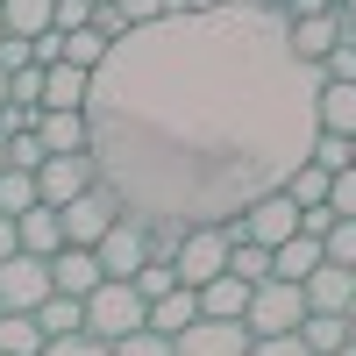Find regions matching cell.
<instances>
[{"label":"cell","mask_w":356,"mask_h":356,"mask_svg":"<svg viewBox=\"0 0 356 356\" xmlns=\"http://www.w3.org/2000/svg\"><path fill=\"white\" fill-rule=\"evenodd\" d=\"M321 72L285 43V15H164L107 50L86 93V157L136 221H235L314 150Z\"/></svg>","instance_id":"6da1fadb"},{"label":"cell","mask_w":356,"mask_h":356,"mask_svg":"<svg viewBox=\"0 0 356 356\" xmlns=\"http://www.w3.org/2000/svg\"><path fill=\"white\" fill-rule=\"evenodd\" d=\"M143 328H150V300H143L136 285L107 278L93 300H86V335H93V342L114 349V342H129V335H143Z\"/></svg>","instance_id":"7a4b0ae2"},{"label":"cell","mask_w":356,"mask_h":356,"mask_svg":"<svg viewBox=\"0 0 356 356\" xmlns=\"http://www.w3.org/2000/svg\"><path fill=\"white\" fill-rule=\"evenodd\" d=\"M300 321H307V292H300V285H285V278H264V285H250V314H243L250 342L300 335Z\"/></svg>","instance_id":"3957f363"},{"label":"cell","mask_w":356,"mask_h":356,"mask_svg":"<svg viewBox=\"0 0 356 356\" xmlns=\"http://www.w3.org/2000/svg\"><path fill=\"white\" fill-rule=\"evenodd\" d=\"M228 221H214V228H186V243H178V257H171V271H178V285L186 292H200V285H214L221 271H228Z\"/></svg>","instance_id":"277c9868"},{"label":"cell","mask_w":356,"mask_h":356,"mask_svg":"<svg viewBox=\"0 0 356 356\" xmlns=\"http://www.w3.org/2000/svg\"><path fill=\"white\" fill-rule=\"evenodd\" d=\"M57 221H65V250H100V235L122 221V200H114L107 186L79 193L72 207H57Z\"/></svg>","instance_id":"5b68a950"},{"label":"cell","mask_w":356,"mask_h":356,"mask_svg":"<svg viewBox=\"0 0 356 356\" xmlns=\"http://www.w3.org/2000/svg\"><path fill=\"white\" fill-rule=\"evenodd\" d=\"M50 292H57V285H50V264H43V257H22V250H15L8 264H0V314H36Z\"/></svg>","instance_id":"8992f818"},{"label":"cell","mask_w":356,"mask_h":356,"mask_svg":"<svg viewBox=\"0 0 356 356\" xmlns=\"http://www.w3.org/2000/svg\"><path fill=\"white\" fill-rule=\"evenodd\" d=\"M235 228H243V243L278 250V243H292V235H300V207H292L285 193H264L257 207H243V214H235Z\"/></svg>","instance_id":"52a82bcc"},{"label":"cell","mask_w":356,"mask_h":356,"mask_svg":"<svg viewBox=\"0 0 356 356\" xmlns=\"http://www.w3.org/2000/svg\"><path fill=\"white\" fill-rule=\"evenodd\" d=\"M93 186H100V171H93L86 150H79V157H50V164L36 171V200H43V207H72L79 193H93Z\"/></svg>","instance_id":"ba28073f"},{"label":"cell","mask_w":356,"mask_h":356,"mask_svg":"<svg viewBox=\"0 0 356 356\" xmlns=\"http://www.w3.org/2000/svg\"><path fill=\"white\" fill-rule=\"evenodd\" d=\"M93 257H100V271H107V278H122V285H129L143 264H150V250H143V221H136V214H122V221L100 235V250H93Z\"/></svg>","instance_id":"9c48e42d"},{"label":"cell","mask_w":356,"mask_h":356,"mask_svg":"<svg viewBox=\"0 0 356 356\" xmlns=\"http://www.w3.org/2000/svg\"><path fill=\"white\" fill-rule=\"evenodd\" d=\"M171 356H250L243 321H193L186 335H171Z\"/></svg>","instance_id":"30bf717a"},{"label":"cell","mask_w":356,"mask_h":356,"mask_svg":"<svg viewBox=\"0 0 356 356\" xmlns=\"http://www.w3.org/2000/svg\"><path fill=\"white\" fill-rule=\"evenodd\" d=\"M50 285L65 292V300H93V292L107 285V271H100L93 250H57V257H50Z\"/></svg>","instance_id":"8fae6325"},{"label":"cell","mask_w":356,"mask_h":356,"mask_svg":"<svg viewBox=\"0 0 356 356\" xmlns=\"http://www.w3.org/2000/svg\"><path fill=\"white\" fill-rule=\"evenodd\" d=\"M300 292H307V314H349V307H356V271H342V264H321Z\"/></svg>","instance_id":"7c38bea8"},{"label":"cell","mask_w":356,"mask_h":356,"mask_svg":"<svg viewBox=\"0 0 356 356\" xmlns=\"http://www.w3.org/2000/svg\"><path fill=\"white\" fill-rule=\"evenodd\" d=\"M86 93H93V72H79V65L43 72V114H86Z\"/></svg>","instance_id":"4fadbf2b"},{"label":"cell","mask_w":356,"mask_h":356,"mask_svg":"<svg viewBox=\"0 0 356 356\" xmlns=\"http://www.w3.org/2000/svg\"><path fill=\"white\" fill-rule=\"evenodd\" d=\"M285 43H292V57H300V65H314V72H321V57H328V50L342 43V29H335V15H314V22H285Z\"/></svg>","instance_id":"5bb4252c"},{"label":"cell","mask_w":356,"mask_h":356,"mask_svg":"<svg viewBox=\"0 0 356 356\" xmlns=\"http://www.w3.org/2000/svg\"><path fill=\"white\" fill-rule=\"evenodd\" d=\"M15 235H22V257H57L65 250V221H57V207H29V214L15 221Z\"/></svg>","instance_id":"9a60e30c"},{"label":"cell","mask_w":356,"mask_h":356,"mask_svg":"<svg viewBox=\"0 0 356 356\" xmlns=\"http://www.w3.org/2000/svg\"><path fill=\"white\" fill-rule=\"evenodd\" d=\"M321 264H328V257H321V243H314V235H292V243H278V250H271V278H285V285H307V278L321 271Z\"/></svg>","instance_id":"2e32d148"},{"label":"cell","mask_w":356,"mask_h":356,"mask_svg":"<svg viewBox=\"0 0 356 356\" xmlns=\"http://www.w3.org/2000/svg\"><path fill=\"white\" fill-rule=\"evenodd\" d=\"M314 122H321V136H356V86H328V79H321Z\"/></svg>","instance_id":"e0dca14e"},{"label":"cell","mask_w":356,"mask_h":356,"mask_svg":"<svg viewBox=\"0 0 356 356\" xmlns=\"http://www.w3.org/2000/svg\"><path fill=\"white\" fill-rule=\"evenodd\" d=\"M250 314V285L243 278H214V285H200V321H243Z\"/></svg>","instance_id":"ac0fdd59"},{"label":"cell","mask_w":356,"mask_h":356,"mask_svg":"<svg viewBox=\"0 0 356 356\" xmlns=\"http://www.w3.org/2000/svg\"><path fill=\"white\" fill-rule=\"evenodd\" d=\"M193 321H200V292H186V285H178V292H164V300H150V335H186L193 328Z\"/></svg>","instance_id":"d6986e66"},{"label":"cell","mask_w":356,"mask_h":356,"mask_svg":"<svg viewBox=\"0 0 356 356\" xmlns=\"http://www.w3.org/2000/svg\"><path fill=\"white\" fill-rule=\"evenodd\" d=\"M50 22H57L50 0H0V29H8V36H22V43L50 36Z\"/></svg>","instance_id":"ffe728a7"},{"label":"cell","mask_w":356,"mask_h":356,"mask_svg":"<svg viewBox=\"0 0 356 356\" xmlns=\"http://www.w3.org/2000/svg\"><path fill=\"white\" fill-rule=\"evenodd\" d=\"M36 328H43V342H57V335H86V300L50 292V300L36 307Z\"/></svg>","instance_id":"44dd1931"},{"label":"cell","mask_w":356,"mask_h":356,"mask_svg":"<svg viewBox=\"0 0 356 356\" xmlns=\"http://www.w3.org/2000/svg\"><path fill=\"white\" fill-rule=\"evenodd\" d=\"M36 136H43L50 157H79V150H86V114H43Z\"/></svg>","instance_id":"7402d4cb"},{"label":"cell","mask_w":356,"mask_h":356,"mask_svg":"<svg viewBox=\"0 0 356 356\" xmlns=\"http://www.w3.org/2000/svg\"><path fill=\"white\" fill-rule=\"evenodd\" d=\"M107 36H100V29H72V36H65V50H57V65H79V72H100L107 65Z\"/></svg>","instance_id":"603a6c76"},{"label":"cell","mask_w":356,"mask_h":356,"mask_svg":"<svg viewBox=\"0 0 356 356\" xmlns=\"http://www.w3.org/2000/svg\"><path fill=\"white\" fill-rule=\"evenodd\" d=\"M0 356H43L36 314H0Z\"/></svg>","instance_id":"cb8c5ba5"},{"label":"cell","mask_w":356,"mask_h":356,"mask_svg":"<svg viewBox=\"0 0 356 356\" xmlns=\"http://www.w3.org/2000/svg\"><path fill=\"white\" fill-rule=\"evenodd\" d=\"M300 342H307V356H335L349 342V328H342V314H307L300 321Z\"/></svg>","instance_id":"d4e9b609"},{"label":"cell","mask_w":356,"mask_h":356,"mask_svg":"<svg viewBox=\"0 0 356 356\" xmlns=\"http://www.w3.org/2000/svg\"><path fill=\"white\" fill-rule=\"evenodd\" d=\"M328 186H335V178L321 171V164H300V171L285 178V200H292V207L307 214V207H328Z\"/></svg>","instance_id":"484cf974"},{"label":"cell","mask_w":356,"mask_h":356,"mask_svg":"<svg viewBox=\"0 0 356 356\" xmlns=\"http://www.w3.org/2000/svg\"><path fill=\"white\" fill-rule=\"evenodd\" d=\"M29 207H43V200H36V171H0V214L22 221Z\"/></svg>","instance_id":"4316f807"},{"label":"cell","mask_w":356,"mask_h":356,"mask_svg":"<svg viewBox=\"0 0 356 356\" xmlns=\"http://www.w3.org/2000/svg\"><path fill=\"white\" fill-rule=\"evenodd\" d=\"M228 278H243V285H264V278H271V250H257V243H235V250H228Z\"/></svg>","instance_id":"83f0119b"},{"label":"cell","mask_w":356,"mask_h":356,"mask_svg":"<svg viewBox=\"0 0 356 356\" xmlns=\"http://www.w3.org/2000/svg\"><path fill=\"white\" fill-rule=\"evenodd\" d=\"M178 243H186V221H143V250H150V264H171Z\"/></svg>","instance_id":"f1b7e54d"},{"label":"cell","mask_w":356,"mask_h":356,"mask_svg":"<svg viewBox=\"0 0 356 356\" xmlns=\"http://www.w3.org/2000/svg\"><path fill=\"white\" fill-rule=\"evenodd\" d=\"M8 107H43V65L8 72Z\"/></svg>","instance_id":"f546056e"},{"label":"cell","mask_w":356,"mask_h":356,"mask_svg":"<svg viewBox=\"0 0 356 356\" xmlns=\"http://www.w3.org/2000/svg\"><path fill=\"white\" fill-rule=\"evenodd\" d=\"M321 257L342 264V271H356V221H335L328 235H321Z\"/></svg>","instance_id":"4dcf8cb0"},{"label":"cell","mask_w":356,"mask_h":356,"mask_svg":"<svg viewBox=\"0 0 356 356\" xmlns=\"http://www.w3.org/2000/svg\"><path fill=\"white\" fill-rule=\"evenodd\" d=\"M50 150H43V136H8V171H43Z\"/></svg>","instance_id":"1f68e13d"},{"label":"cell","mask_w":356,"mask_h":356,"mask_svg":"<svg viewBox=\"0 0 356 356\" xmlns=\"http://www.w3.org/2000/svg\"><path fill=\"white\" fill-rule=\"evenodd\" d=\"M307 164H321V171H349V136H314V150H307Z\"/></svg>","instance_id":"d6a6232c"},{"label":"cell","mask_w":356,"mask_h":356,"mask_svg":"<svg viewBox=\"0 0 356 356\" xmlns=\"http://www.w3.org/2000/svg\"><path fill=\"white\" fill-rule=\"evenodd\" d=\"M129 285L143 292V300H164V292H178V271H171V264H143Z\"/></svg>","instance_id":"836d02e7"},{"label":"cell","mask_w":356,"mask_h":356,"mask_svg":"<svg viewBox=\"0 0 356 356\" xmlns=\"http://www.w3.org/2000/svg\"><path fill=\"white\" fill-rule=\"evenodd\" d=\"M328 207H335V221H356V171H335V186H328Z\"/></svg>","instance_id":"e575fe53"},{"label":"cell","mask_w":356,"mask_h":356,"mask_svg":"<svg viewBox=\"0 0 356 356\" xmlns=\"http://www.w3.org/2000/svg\"><path fill=\"white\" fill-rule=\"evenodd\" d=\"M122 15H129V29H150V22H164L178 8H171V0H122Z\"/></svg>","instance_id":"d590c367"},{"label":"cell","mask_w":356,"mask_h":356,"mask_svg":"<svg viewBox=\"0 0 356 356\" xmlns=\"http://www.w3.org/2000/svg\"><path fill=\"white\" fill-rule=\"evenodd\" d=\"M107 356H171V342H164V335H150V328H143V335H129V342H114Z\"/></svg>","instance_id":"8d00e7d4"},{"label":"cell","mask_w":356,"mask_h":356,"mask_svg":"<svg viewBox=\"0 0 356 356\" xmlns=\"http://www.w3.org/2000/svg\"><path fill=\"white\" fill-rule=\"evenodd\" d=\"M43 356H107V342H93V335H57V342H43Z\"/></svg>","instance_id":"74e56055"},{"label":"cell","mask_w":356,"mask_h":356,"mask_svg":"<svg viewBox=\"0 0 356 356\" xmlns=\"http://www.w3.org/2000/svg\"><path fill=\"white\" fill-rule=\"evenodd\" d=\"M22 65H36V50L22 36H0V72H22Z\"/></svg>","instance_id":"f35d334b"},{"label":"cell","mask_w":356,"mask_h":356,"mask_svg":"<svg viewBox=\"0 0 356 356\" xmlns=\"http://www.w3.org/2000/svg\"><path fill=\"white\" fill-rule=\"evenodd\" d=\"M250 356H307L300 335H271V342H250Z\"/></svg>","instance_id":"ab89813d"},{"label":"cell","mask_w":356,"mask_h":356,"mask_svg":"<svg viewBox=\"0 0 356 356\" xmlns=\"http://www.w3.org/2000/svg\"><path fill=\"white\" fill-rule=\"evenodd\" d=\"M15 250H22V235H15V221H8V214H0V264H8Z\"/></svg>","instance_id":"60d3db41"},{"label":"cell","mask_w":356,"mask_h":356,"mask_svg":"<svg viewBox=\"0 0 356 356\" xmlns=\"http://www.w3.org/2000/svg\"><path fill=\"white\" fill-rule=\"evenodd\" d=\"M221 8H235V0H186V15H221Z\"/></svg>","instance_id":"b9f144b4"},{"label":"cell","mask_w":356,"mask_h":356,"mask_svg":"<svg viewBox=\"0 0 356 356\" xmlns=\"http://www.w3.org/2000/svg\"><path fill=\"white\" fill-rule=\"evenodd\" d=\"M342 328H349V342H356V307H349V314H342Z\"/></svg>","instance_id":"7bdbcfd3"},{"label":"cell","mask_w":356,"mask_h":356,"mask_svg":"<svg viewBox=\"0 0 356 356\" xmlns=\"http://www.w3.org/2000/svg\"><path fill=\"white\" fill-rule=\"evenodd\" d=\"M0 171H8V136H0Z\"/></svg>","instance_id":"ee69618b"},{"label":"cell","mask_w":356,"mask_h":356,"mask_svg":"<svg viewBox=\"0 0 356 356\" xmlns=\"http://www.w3.org/2000/svg\"><path fill=\"white\" fill-rule=\"evenodd\" d=\"M0 107H8V72H0Z\"/></svg>","instance_id":"f6af8a7d"},{"label":"cell","mask_w":356,"mask_h":356,"mask_svg":"<svg viewBox=\"0 0 356 356\" xmlns=\"http://www.w3.org/2000/svg\"><path fill=\"white\" fill-rule=\"evenodd\" d=\"M349 171H356V136H349Z\"/></svg>","instance_id":"bcb514c9"},{"label":"cell","mask_w":356,"mask_h":356,"mask_svg":"<svg viewBox=\"0 0 356 356\" xmlns=\"http://www.w3.org/2000/svg\"><path fill=\"white\" fill-rule=\"evenodd\" d=\"M335 356H356V342H342V349H335Z\"/></svg>","instance_id":"7dc6e473"},{"label":"cell","mask_w":356,"mask_h":356,"mask_svg":"<svg viewBox=\"0 0 356 356\" xmlns=\"http://www.w3.org/2000/svg\"><path fill=\"white\" fill-rule=\"evenodd\" d=\"M171 8H186V0H171Z\"/></svg>","instance_id":"c3c4849f"},{"label":"cell","mask_w":356,"mask_h":356,"mask_svg":"<svg viewBox=\"0 0 356 356\" xmlns=\"http://www.w3.org/2000/svg\"><path fill=\"white\" fill-rule=\"evenodd\" d=\"M0 36H8V29H0Z\"/></svg>","instance_id":"681fc988"}]
</instances>
